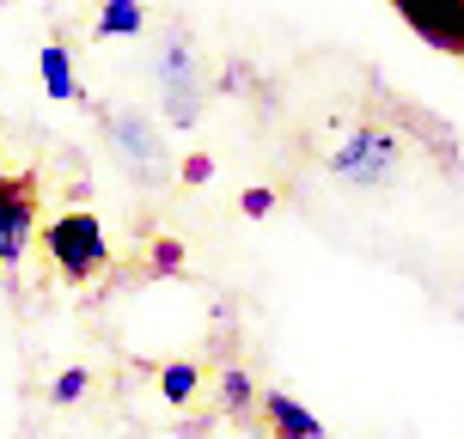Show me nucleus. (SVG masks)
I'll return each mask as SVG.
<instances>
[{"instance_id":"f257e3e1","label":"nucleus","mask_w":464,"mask_h":439,"mask_svg":"<svg viewBox=\"0 0 464 439\" xmlns=\"http://www.w3.org/2000/svg\"><path fill=\"white\" fill-rule=\"evenodd\" d=\"M330 171L354 189H385L403 171V135L385 122H354L336 147H330Z\"/></svg>"},{"instance_id":"f03ea898","label":"nucleus","mask_w":464,"mask_h":439,"mask_svg":"<svg viewBox=\"0 0 464 439\" xmlns=\"http://www.w3.org/2000/svg\"><path fill=\"white\" fill-rule=\"evenodd\" d=\"M44 251H49V262H55L68 281H92L98 269L111 262L104 226H98V214H86V208H73V214H62V220H49Z\"/></svg>"},{"instance_id":"7ed1b4c3","label":"nucleus","mask_w":464,"mask_h":439,"mask_svg":"<svg viewBox=\"0 0 464 439\" xmlns=\"http://www.w3.org/2000/svg\"><path fill=\"white\" fill-rule=\"evenodd\" d=\"M98 122L111 129L116 159L135 171L140 184H165L171 177V153H165V135L147 122V110H98Z\"/></svg>"},{"instance_id":"20e7f679","label":"nucleus","mask_w":464,"mask_h":439,"mask_svg":"<svg viewBox=\"0 0 464 439\" xmlns=\"http://www.w3.org/2000/svg\"><path fill=\"white\" fill-rule=\"evenodd\" d=\"M160 73H165V116H171V129H189V122L202 116V73H196V55H189L184 31L165 37Z\"/></svg>"},{"instance_id":"39448f33","label":"nucleus","mask_w":464,"mask_h":439,"mask_svg":"<svg viewBox=\"0 0 464 439\" xmlns=\"http://www.w3.org/2000/svg\"><path fill=\"white\" fill-rule=\"evenodd\" d=\"M37 232V177L31 171H13V184L0 189V262L19 269L24 244Z\"/></svg>"},{"instance_id":"423d86ee","label":"nucleus","mask_w":464,"mask_h":439,"mask_svg":"<svg viewBox=\"0 0 464 439\" xmlns=\"http://www.w3.org/2000/svg\"><path fill=\"white\" fill-rule=\"evenodd\" d=\"M397 13H403V24L421 31L434 49L464 55V0H403Z\"/></svg>"},{"instance_id":"0eeeda50","label":"nucleus","mask_w":464,"mask_h":439,"mask_svg":"<svg viewBox=\"0 0 464 439\" xmlns=\"http://www.w3.org/2000/svg\"><path fill=\"white\" fill-rule=\"evenodd\" d=\"M263 421H269V427H263L269 439H324V421L312 415L305 403H294L287 391L263 396Z\"/></svg>"},{"instance_id":"6e6552de","label":"nucleus","mask_w":464,"mask_h":439,"mask_svg":"<svg viewBox=\"0 0 464 439\" xmlns=\"http://www.w3.org/2000/svg\"><path fill=\"white\" fill-rule=\"evenodd\" d=\"M37 68H44L49 98H62V104H80V86H73V62H68V49H62V43H44Z\"/></svg>"},{"instance_id":"1a4fd4ad","label":"nucleus","mask_w":464,"mask_h":439,"mask_svg":"<svg viewBox=\"0 0 464 439\" xmlns=\"http://www.w3.org/2000/svg\"><path fill=\"white\" fill-rule=\"evenodd\" d=\"M92 31L98 37H135V31H147V6H135V0H111V6H98Z\"/></svg>"},{"instance_id":"9d476101","label":"nucleus","mask_w":464,"mask_h":439,"mask_svg":"<svg viewBox=\"0 0 464 439\" xmlns=\"http://www.w3.org/2000/svg\"><path fill=\"white\" fill-rule=\"evenodd\" d=\"M196 385H202V367H196V360H171V367L160 372V391H165V403H178V409H184L189 396H196Z\"/></svg>"},{"instance_id":"9b49d317","label":"nucleus","mask_w":464,"mask_h":439,"mask_svg":"<svg viewBox=\"0 0 464 439\" xmlns=\"http://www.w3.org/2000/svg\"><path fill=\"white\" fill-rule=\"evenodd\" d=\"M220 403H227V415H251V403H256V385H251V372H245V367L220 372Z\"/></svg>"},{"instance_id":"f8f14e48","label":"nucleus","mask_w":464,"mask_h":439,"mask_svg":"<svg viewBox=\"0 0 464 439\" xmlns=\"http://www.w3.org/2000/svg\"><path fill=\"white\" fill-rule=\"evenodd\" d=\"M86 385H92V372H86V367H68L55 385H49V403H80V396H86Z\"/></svg>"},{"instance_id":"ddd939ff","label":"nucleus","mask_w":464,"mask_h":439,"mask_svg":"<svg viewBox=\"0 0 464 439\" xmlns=\"http://www.w3.org/2000/svg\"><path fill=\"white\" fill-rule=\"evenodd\" d=\"M269 208H276V189H263V184H251L245 196H238V214H251V220H263Z\"/></svg>"},{"instance_id":"4468645a","label":"nucleus","mask_w":464,"mask_h":439,"mask_svg":"<svg viewBox=\"0 0 464 439\" xmlns=\"http://www.w3.org/2000/svg\"><path fill=\"white\" fill-rule=\"evenodd\" d=\"M153 269H160V275H178V269H184V251H178L171 238H160V244H153Z\"/></svg>"},{"instance_id":"2eb2a0df","label":"nucleus","mask_w":464,"mask_h":439,"mask_svg":"<svg viewBox=\"0 0 464 439\" xmlns=\"http://www.w3.org/2000/svg\"><path fill=\"white\" fill-rule=\"evenodd\" d=\"M208 177H214V159L208 153H189L184 159V184H208Z\"/></svg>"}]
</instances>
